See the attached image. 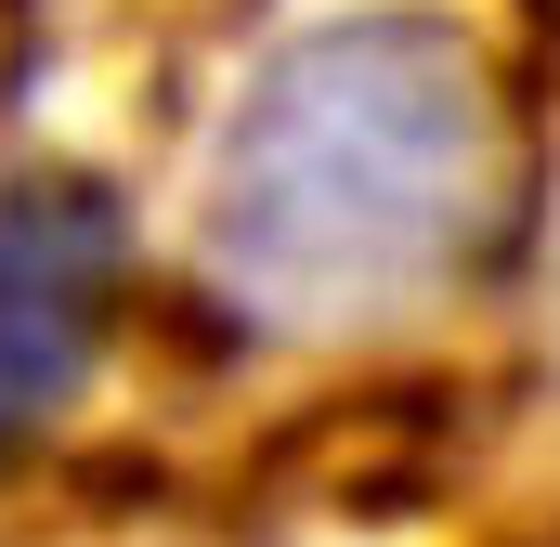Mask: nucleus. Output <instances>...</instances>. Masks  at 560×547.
<instances>
[{"label": "nucleus", "instance_id": "nucleus-3", "mask_svg": "<svg viewBox=\"0 0 560 547\" xmlns=\"http://www.w3.org/2000/svg\"><path fill=\"white\" fill-rule=\"evenodd\" d=\"M548 26H560V0H548Z\"/></svg>", "mask_w": 560, "mask_h": 547}, {"label": "nucleus", "instance_id": "nucleus-1", "mask_svg": "<svg viewBox=\"0 0 560 547\" xmlns=\"http://www.w3.org/2000/svg\"><path fill=\"white\" fill-rule=\"evenodd\" d=\"M535 131L509 66L456 13H339L300 26L235 92L209 143L196 248L261 339H365L443 313L522 248Z\"/></svg>", "mask_w": 560, "mask_h": 547}, {"label": "nucleus", "instance_id": "nucleus-2", "mask_svg": "<svg viewBox=\"0 0 560 547\" xmlns=\"http://www.w3.org/2000/svg\"><path fill=\"white\" fill-rule=\"evenodd\" d=\"M131 300V196L79 156L0 170V443H39L92 392Z\"/></svg>", "mask_w": 560, "mask_h": 547}]
</instances>
